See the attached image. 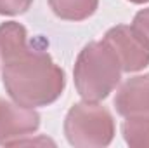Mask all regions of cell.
Returning <instances> with one entry per match:
<instances>
[{
	"mask_svg": "<svg viewBox=\"0 0 149 148\" xmlns=\"http://www.w3.org/2000/svg\"><path fill=\"white\" fill-rule=\"evenodd\" d=\"M49 5L61 19L83 21L95 12L99 0H49Z\"/></svg>",
	"mask_w": 149,
	"mask_h": 148,
	"instance_id": "cell-7",
	"label": "cell"
},
{
	"mask_svg": "<svg viewBox=\"0 0 149 148\" xmlns=\"http://www.w3.org/2000/svg\"><path fill=\"white\" fill-rule=\"evenodd\" d=\"M132 4H146V2H149V0H130Z\"/></svg>",
	"mask_w": 149,
	"mask_h": 148,
	"instance_id": "cell-11",
	"label": "cell"
},
{
	"mask_svg": "<svg viewBox=\"0 0 149 148\" xmlns=\"http://www.w3.org/2000/svg\"><path fill=\"white\" fill-rule=\"evenodd\" d=\"M40 127V115L33 108L0 98V145L14 147Z\"/></svg>",
	"mask_w": 149,
	"mask_h": 148,
	"instance_id": "cell-5",
	"label": "cell"
},
{
	"mask_svg": "<svg viewBox=\"0 0 149 148\" xmlns=\"http://www.w3.org/2000/svg\"><path fill=\"white\" fill-rule=\"evenodd\" d=\"M114 108L123 117H149V73L128 78L116 92Z\"/></svg>",
	"mask_w": 149,
	"mask_h": 148,
	"instance_id": "cell-6",
	"label": "cell"
},
{
	"mask_svg": "<svg viewBox=\"0 0 149 148\" xmlns=\"http://www.w3.org/2000/svg\"><path fill=\"white\" fill-rule=\"evenodd\" d=\"M121 65L123 72H141L149 65V40L134 25H118L102 38Z\"/></svg>",
	"mask_w": 149,
	"mask_h": 148,
	"instance_id": "cell-4",
	"label": "cell"
},
{
	"mask_svg": "<svg viewBox=\"0 0 149 148\" xmlns=\"http://www.w3.org/2000/svg\"><path fill=\"white\" fill-rule=\"evenodd\" d=\"M33 0H0V14L2 16H17L26 12L31 7Z\"/></svg>",
	"mask_w": 149,
	"mask_h": 148,
	"instance_id": "cell-9",
	"label": "cell"
},
{
	"mask_svg": "<svg viewBox=\"0 0 149 148\" xmlns=\"http://www.w3.org/2000/svg\"><path fill=\"white\" fill-rule=\"evenodd\" d=\"M134 26L149 40V7L139 11V12L135 14V18H134Z\"/></svg>",
	"mask_w": 149,
	"mask_h": 148,
	"instance_id": "cell-10",
	"label": "cell"
},
{
	"mask_svg": "<svg viewBox=\"0 0 149 148\" xmlns=\"http://www.w3.org/2000/svg\"><path fill=\"white\" fill-rule=\"evenodd\" d=\"M121 132L128 147L149 148V117H127Z\"/></svg>",
	"mask_w": 149,
	"mask_h": 148,
	"instance_id": "cell-8",
	"label": "cell"
},
{
	"mask_svg": "<svg viewBox=\"0 0 149 148\" xmlns=\"http://www.w3.org/2000/svg\"><path fill=\"white\" fill-rule=\"evenodd\" d=\"M64 134L76 148L108 147L114 138V120L108 108L81 101L73 105L64 118Z\"/></svg>",
	"mask_w": 149,
	"mask_h": 148,
	"instance_id": "cell-3",
	"label": "cell"
},
{
	"mask_svg": "<svg viewBox=\"0 0 149 148\" xmlns=\"http://www.w3.org/2000/svg\"><path fill=\"white\" fill-rule=\"evenodd\" d=\"M121 65L111 47L101 42L87 44L74 63V87L83 101L99 103L116 89L121 78Z\"/></svg>",
	"mask_w": 149,
	"mask_h": 148,
	"instance_id": "cell-2",
	"label": "cell"
},
{
	"mask_svg": "<svg viewBox=\"0 0 149 148\" xmlns=\"http://www.w3.org/2000/svg\"><path fill=\"white\" fill-rule=\"evenodd\" d=\"M2 80L12 101L28 106H47L64 91V72L52 58L28 44V32L16 21L0 25Z\"/></svg>",
	"mask_w": 149,
	"mask_h": 148,
	"instance_id": "cell-1",
	"label": "cell"
}]
</instances>
